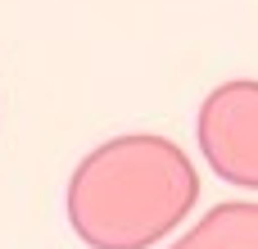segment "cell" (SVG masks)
<instances>
[{
  "label": "cell",
  "instance_id": "1",
  "mask_svg": "<svg viewBox=\"0 0 258 249\" xmlns=\"http://www.w3.org/2000/svg\"><path fill=\"white\" fill-rule=\"evenodd\" d=\"M104 222L100 240L113 249H141L186 222L200 200V172L186 150L163 136H132L109 145L104 154Z\"/></svg>",
  "mask_w": 258,
  "mask_h": 249
},
{
  "label": "cell",
  "instance_id": "2",
  "mask_svg": "<svg viewBox=\"0 0 258 249\" xmlns=\"http://www.w3.org/2000/svg\"><path fill=\"white\" fill-rule=\"evenodd\" d=\"M195 141L222 181L258 191V77H231L204 95Z\"/></svg>",
  "mask_w": 258,
  "mask_h": 249
},
{
  "label": "cell",
  "instance_id": "3",
  "mask_svg": "<svg viewBox=\"0 0 258 249\" xmlns=\"http://www.w3.org/2000/svg\"><path fill=\"white\" fill-rule=\"evenodd\" d=\"M172 249H258V204L227 200L209 209Z\"/></svg>",
  "mask_w": 258,
  "mask_h": 249
}]
</instances>
